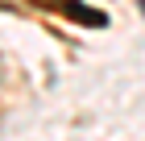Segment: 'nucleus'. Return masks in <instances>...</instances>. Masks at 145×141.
Instances as JSON below:
<instances>
[{"label":"nucleus","instance_id":"1","mask_svg":"<svg viewBox=\"0 0 145 141\" xmlns=\"http://www.w3.org/2000/svg\"><path fill=\"white\" fill-rule=\"evenodd\" d=\"M46 9H54V12H62L67 21H75V25H91V29H104L108 25V17H104L100 9H91V4H83V0H42Z\"/></svg>","mask_w":145,"mask_h":141},{"label":"nucleus","instance_id":"2","mask_svg":"<svg viewBox=\"0 0 145 141\" xmlns=\"http://www.w3.org/2000/svg\"><path fill=\"white\" fill-rule=\"evenodd\" d=\"M0 12H8V4H4V0H0Z\"/></svg>","mask_w":145,"mask_h":141},{"label":"nucleus","instance_id":"3","mask_svg":"<svg viewBox=\"0 0 145 141\" xmlns=\"http://www.w3.org/2000/svg\"><path fill=\"white\" fill-rule=\"evenodd\" d=\"M137 4H141V12H145V0H137Z\"/></svg>","mask_w":145,"mask_h":141}]
</instances>
